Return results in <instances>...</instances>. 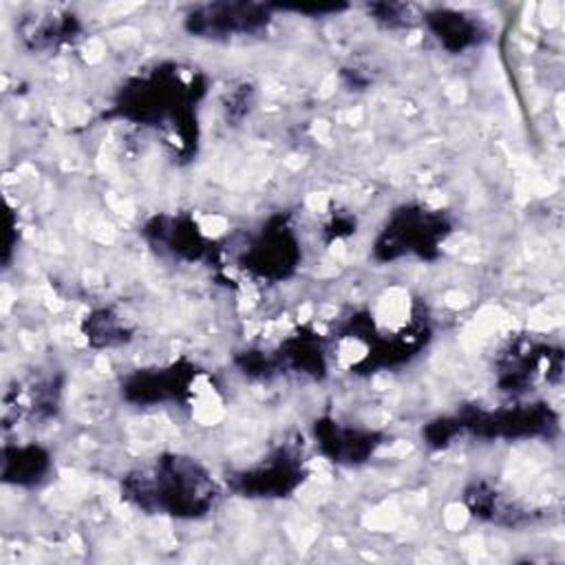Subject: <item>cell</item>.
Wrapping results in <instances>:
<instances>
[{"instance_id":"cell-2","label":"cell","mask_w":565,"mask_h":565,"mask_svg":"<svg viewBox=\"0 0 565 565\" xmlns=\"http://www.w3.org/2000/svg\"><path fill=\"white\" fill-rule=\"evenodd\" d=\"M199 93H203V88L196 86L194 79L185 84L177 71L154 68L150 75L124 88L117 108L126 119L141 124L170 126L168 121H172V130L179 135L181 143H190L196 135L190 106L196 102Z\"/></svg>"},{"instance_id":"cell-6","label":"cell","mask_w":565,"mask_h":565,"mask_svg":"<svg viewBox=\"0 0 565 565\" xmlns=\"http://www.w3.org/2000/svg\"><path fill=\"white\" fill-rule=\"evenodd\" d=\"M305 479V468L300 457L282 448L263 463L241 472L234 479V490L245 497H285L294 492Z\"/></svg>"},{"instance_id":"cell-4","label":"cell","mask_w":565,"mask_h":565,"mask_svg":"<svg viewBox=\"0 0 565 565\" xmlns=\"http://www.w3.org/2000/svg\"><path fill=\"white\" fill-rule=\"evenodd\" d=\"M457 422L461 433L479 437H536L556 428V415L545 404L501 411L468 408L457 415Z\"/></svg>"},{"instance_id":"cell-3","label":"cell","mask_w":565,"mask_h":565,"mask_svg":"<svg viewBox=\"0 0 565 565\" xmlns=\"http://www.w3.org/2000/svg\"><path fill=\"white\" fill-rule=\"evenodd\" d=\"M450 232V223L437 210L422 205H404L384 225L375 241V256L380 260H395L402 256L433 258Z\"/></svg>"},{"instance_id":"cell-14","label":"cell","mask_w":565,"mask_h":565,"mask_svg":"<svg viewBox=\"0 0 565 565\" xmlns=\"http://www.w3.org/2000/svg\"><path fill=\"white\" fill-rule=\"evenodd\" d=\"M84 333H86V340L93 342L95 347H115V344H121L130 338L128 335L130 331L119 320V316H115L106 309L95 311L90 318H86Z\"/></svg>"},{"instance_id":"cell-8","label":"cell","mask_w":565,"mask_h":565,"mask_svg":"<svg viewBox=\"0 0 565 565\" xmlns=\"http://www.w3.org/2000/svg\"><path fill=\"white\" fill-rule=\"evenodd\" d=\"M320 450L338 463H362L382 444V437L373 430L342 426L333 419H320L313 426Z\"/></svg>"},{"instance_id":"cell-15","label":"cell","mask_w":565,"mask_h":565,"mask_svg":"<svg viewBox=\"0 0 565 565\" xmlns=\"http://www.w3.org/2000/svg\"><path fill=\"white\" fill-rule=\"evenodd\" d=\"M371 11L375 20L386 26H406L411 22L408 7L404 4H371Z\"/></svg>"},{"instance_id":"cell-10","label":"cell","mask_w":565,"mask_h":565,"mask_svg":"<svg viewBox=\"0 0 565 565\" xmlns=\"http://www.w3.org/2000/svg\"><path fill=\"white\" fill-rule=\"evenodd\" d=\"M424 20L428 29L435 33V38L439 40V44L446 46L450 53H461L486 38V29L481 20L461 11L437 9L426 13Z\"/></svg>"},{"instance_id":"cell-13","label":"cell","mask_w":565,"mask_h":565,"mask_svg":"<svg viewBox=\"0 0 565 565\" xmlns=\"http://www.w3.org/2000/svg\"><path fill=\"white\" fill-rule=\"evenodd\" d=\"M274 360L276 366L285 364L287 369L307 375H320L324 371V351L320 347V340L313 335L289 338Z\"/></svg>"},{"instance_id":"cell-1","label":"cell","mask_w":565,"mask_h":565,"mask_svg":"<svg viewBox=\"0 0 565 565\" xmlns=\"http://www.w3.org/2000/svg\"><path fill=\"white\" fill-rule=\"evenodd\" d=\"M124 497L148 512L194 519L212 508L216 488L194 459L166 455L157 459L148 472L128 475L124 481Z\"/></svg>"},{"instance_id":"cell-9","label":"cell","mask_w":565,"mask_h":565,"mask_svg":"<svg viewBox=\"0 0 565 565\" xmlns=\"http://www.w3.org/2000/svg\"><path fill=\"white\" fill-rule=\"evenodd\" d=\"M194 369L183 364H172L168 369H152L139 371L130 375L124 384L126 399L135 404H157L181 397L192 382Z\"/></svg>"},{"instance_id":"cell-5","label":"cell","mask_w":565,"mask_h":565,"mask_svg":"<svg viewBox=\"0 0 565 565\" xmlns=\"http://www.w3.org/2000/svg\"><path fill=\"white\" fill-rule=\"evenodd\" d=\"M300 260V247L294 227L285 216L271 218L243 254V265L267 280L287 278Z\"/></svg>"},{"instance_id":"cell-7","label":"cell","mask_w":565,"mask_h":565,"mask_svg":"<svg viewBox=\"0 0 565 565\" xmlns=\"http://www.w3.org/2000/svg\"><path fill=\"white\" fill-rule=\"evenodd\" d=\"M267 24V7L260 4H207L185 18V29L194 35L223 38L254 33Z\"/></svg>"},{"instance_id":"cell-11","label":"cell","mask_w":565,"mask_h":565,"mask_svg":"<svg viewBox=\"0 0 565 565\" xmlns=\"http://www.w3.org/2000/svg\"><path fill=\"white\" fill-rule=\"evenodd\" d=\"M146 234L159 243L163 249L172 252L174 256L183 258H199L205 252V241L199 227L190 218H172V216H157L148 223Z\"/></svg>"},{"instance_id":"cell-12","label":"cell","mask_w":565,"mask_h":565,"mask_svg":"<svg viewBox=\"0 0 565 565\" xmlns=\"http://www.w3.org/2000/svg\"><path fill=\"white\" fill-rule=\"evenodd\" d=\"M51 468L49 455L38 446H13L4 448L2 455V479L15 486L38 483Z\"/></svg>"}]
</instances>
